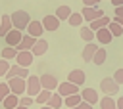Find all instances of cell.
Segmentation results:
<instances>
[{
  "mask_svg": "<svg viewBox=\"0 0 123 109\" xmlns=\"http://www.w3.org/2000/svg\"><path fill=\"white\" fill-rule=\"evenodd\" d=\"M12 23H13V29L23 31V29H27V27L31 25V17H29L27 11H23V10H15V11L12 13Z\"/></svg>",
  "mask_w": 123,
  "mask_h": 109,
  "instance_id": "6da1fadb",
  "label": "cell"
},
{
  "mask_svg": "<svg viewBox=\"0 0 123 109\" xmlns=\"http://www.w3.org/2000/svg\"><path fill=\"white\" fill-rule=\"evenodd\" d=\"M40 92H42L40 76H35V75H31V76L27 78V96H31V98H37Z\"/></svg>",
  "mask_w": 123,
  "mask_h": 109,
  "instance_id": "7a4b0ae2",
  "label": "cell"
},
{
  "mask_svg": "<svg viewBox=\"0 0 123 109\" xmlns=\"http://www.w3.org/2000/svg\"><path fill=\"white\" fill-rule=\"evenodd\" d=\"M29 78L31 75H29V69L27 67H21V65H17V63H13L12 67H10V71L6 73V80H12V78Z\"/></svg>",
  "mask_w": 123,
  "mask_h": 109,
  "instance_id": "3957f363",
  "label": "cell"
},
{
  "mask_svg": "<svg viewBox=\"0 0 123 109\" xmlns=\"http://www.w3.org/2000/svg\"><path fill=\"white\" fill-rule=\"evenodd\" d=\"M8 86H10V92L15 94V96H21L23 92H27V78H12V80H6Z\"/></svg>",
  "mask_w": 123,
  "mask_h": 109,
  "instance_id": "277c9868",
  "label": "cell"
},
{
  "mask_svg": "<svg viewBox=\"0 0 123 109\" xmlns=\"http://www.w3.org/2000/svg\"><path fill=\"white\" fill-rule=\"evenodd\" d=\"M100 90H102L104 94H108V96H113V94H117L119 84L113 80V76H106V78L100 80Z\"/></svg>",
  "mask_w": 123,
  "mask_h": 109,
  "instance_id": "5b68a950",
  "label": "cell"
},
{
  "mask_svg": "<svg viewBox=\"0 0 123 109\" xmlns=\"http://www.w3.org/2000/svg\"><path fill=\"white\" fill-rule=\"evenodd\" d=\"M40 84H42V90H50V92H54V90L60 86L58 78H56L54 75H50V73L40 75Z\"/></svg>",
  "mask_w": 123,
  "mask_h": 109,
  "instance_id": "8992f818",
  "label": "cell"
},
{
  "mask_svg": "<svg viewBox=\"0 0 123 109\" xmlns=\"http://www.w3.org/2000/svg\"><path fill=\"white\" fill-rule=\"evenodd\" d=\"M83 19L85 21H88V23H92V21H96V19H100V17H104V11L96 6V8H85L83 11Z\"/></svg>",
  "mask_w": 123,
  "mask_h": 109,
  "instance_id": "52a82bcc",
  "label": "cell"
},
{
  "mask_svg": "<svg viewBox=\"0 0 123 109\" xmlns=\"http://www.w3.org/2000/svg\"><path fill=\"white\" fill-rule=\"evenodd\" d=\"M4 40H6V46H12V48H17L19 46V42L23 40V34H21V31H17V29H12L6 36H4Z\"/></svg>",
  "mask_w": 123,
  "mask_h": 109,
  "instance_id": "ba28073f",
  "label": "cell"
},
{
  "mask_svg": "<svg viewBox=\"0 0 123 109\" xmlns=\"http://www.w3.org/2000/svg\"><path fill=\"white\" fill-rule=\"evenodd\" d=\"M85 80H86V75H85V71H81V69H73V71H69V75H67V82H71V84H75V86H83Z\"/></svg>",
  "mask_w": 123,
  "mask_h": 109,
  "instance_id": "9c48e42d",
  "label": "cell"
},
{
  "mask_svg": "<svg viewBox=\"0 0 123 109\" xmlns=\"http://www.w3.org/2000/svg\"><path fill=\"white\" fill-rule=\"evenodd\" d=\"M58 94L62 96V98H67V96H73V94H79V86H75V84H71V82H62L60 86H58Z\"/></svg>",
  "mask_w": 123,
  "mask_h": 109,
  "instance_id": "30bf717a",
  "label": "cell"
},
{
  "mask_svg": "<svg viewBox=\"0 0 123 109\" xmlns=\"http://www.w3.org/2000/svg\"><path fill=\"white\" fill-rule=\"evenodd\" d=\"M42 33H44L42 21H31V25L27 27V34H29V36H33V38H37V40L42 36Z\"/></svg>",
  "mask_w": 123,
  "mask_h": 109,
  "instance_id": "8fae6325",
  "label": "cell"
},
{
  "mask_svg": "<svg viewBox=\"0 0 123 109\" xmlns=\"http://www.w3.org/2000/svg\"><path fill=\"white\" fill-rule=\"evenodd\" d=\"M81 98H83V101H86V103H90V105L100 103V101H98V92H96L94 88H83V90H81Z\"/></svg>",
  "mask_w": 123,
  "mask_h": 109,
  "instance_id": "7c38bea8",
  "label": "cell"
},
{
  "mask_svg": "<svg viewBox=\"0 0 123 109\" xmlns=\"http://www.w3.org/2000/svg\"><path fill=\"white\" fill-rule=\"evenodd\" d=\"M42 27H44V31H58V27H60V19L56 17V15H44L42 17Z\"/></svg>",
  "mask_w": 123,
  "mask_h": 109,
  "instance_id": "4fadbf2b",
  "label": "cell"
},
{
  "mask_svg": "<svg viewBox=\"0 0 123 109\" xmlns=\"http://www.w3.org/2000/svg\"><path fill=\"white\" fill-rule=\"evenodd\" d=\"M33 59H35L33 52H17L15 63H17V65H21V67H27V69H29V65L33 63Z\"/></svg>",
  "mask_w": 123,
  "mask_h": 109,
  "instance_id": "5bb4252c",
  "label": "cell"
},
{
  "mask_svg": "<svg viewBox=\"0 0 123 109\" xmlns=\"http://www.w3.org/2000/svg\"><path fill=\"white\" fill-rule=\"evenodd\" d=\"M96 52H98V44H96V42H88V44L85 46V50H83L81 57H83L85 61H92V59H94V55H96Z\"/></svg>",
  "mask_w": 123,
  "mask_h": 109,
  "instance_id": "9a60e30c",
  "label": "cell"
},
{
  "mask_svg": "<svg viewBox=\"0 0 123 109\" xmlns=\"http://www.w3.org/2000/svg\"><path fill=\"white\" fill-rule=\"evenodd\" d=\"M35 44H37V38L29 36V34H23V40L19 42V46H17V52H31Z\"/></svg>",
  "mask_w": 123,
  "mask_h": 109,
  "instance_id": "2e32d148",
  "label": "cell"
},
{
  "mask_svg": "<svg viewBox=\"0 0 123 109\" xmlns=\"http://www.w3.org/2000/svg\"><path fill=\"white\" fill-rule=\"evenodd\" d=\"M12 29H13L12 15H8V13H6V15H2V23H0V36L4 38V36H6V34L12 31Z\"/></svg>",
  "mask_w": 123,
  "mask_h": 109,
  "instance_id": "e0dca14e",
  "label": "cell"
},
{
  "mask_svg": "<svg viewBox=\"0 0 123 109\" xmlns=\"http://www.w3.org/2000/svg\"><path fill=\"white\" fill-rule=\"evenodd\" d=\"M79 36H81V38H83L86 44H88V42H92V40H96V33H94V31H92L88 25L79 29Z\"/></svg>",
  "mask_w": 123,
  "mask_h": 109,
  "instance_id": "ac0fdd59",
  "label": "cell"
},
{
  "mask_svg": "<svg viewBox=\"0 0 123 109\" xmlns=\"http://www.w3.org/2000/svg\"><path fill=\"white\" fill-rule=\"evenodd\" d=\"M111 38H113V34L110 33V29H108V27H106V29L96 31V40H98L100 44H110V42H111Z\"/></svg>",
  "mask_w": 123,
  "mask_h": 109,
  "instance_id": "d6986e66",
  "label": "cell"
},
{
  "mask_svg": "<svg viewBox=\"0 0 123 109\" xmlns=\"http://www.w3.org/2000/svg\"><path fill=\"white\" fill-rule=\"evenodd\" d=\"M110 23H111V19H110L108 15H104V17H100V19H96V21H92V23H90L88 27H90V29H92V31L96 33V31H100V29H106V27H108Z\"/></svg>",
  "mask_w": 123,
  "mask_h": 109,
  "instance_id": "ffe728a7",
  "label": "cell"
},
{
  "mask_svg": "<svg viewBox=\"0 0 123 109\" xmlns=\"http://www.w3.org/2000/svg\"><path fill=\"white\" fill-rule=\"evenodd\" d=\"M31 52H33V55H44V54L48 52V42H46V40H42V38H38Z\"/></svg>",
  "mask_w": 123,
  "mask_h": 109,
  "instance_id": "44dd1931",
  "label": "cell"
},
{
  "mask_svg": "<svg viewBox=\"0 0 123 109\" xmlns=\"http://www.w3.org/2000/svg\"><path fill=\"white\" fill-rule=\"evenodd\" d=\"M79 103H83V98H81V94H73V96H67V98H63V105H65L67 109H73V107H77Z\"/></svg>",
  "mask_w": 123,
  "mask_h": 109,
  "instance_id": "7402d4cb",
  "label": "cell"
},
{
  "mask_svg": "<svg viewBox=\"0 0 123 109\" xmlns=\"http://www.w3.org/2000/svg\"><path fill=\"white\" fill-rule=\"evenodd\" d=\"M46 105H50L52 109H60L62 105H63V98L58 94V92H52V98L48 99V103Z\"/></svg>",
  "mask_w": 123,
  "mask_h": 109,
  "instance_id": "603a6c76",
  "label": "cell"
},
{
  "mask_svg": "<svg viewBox=\"0 0 123 109\" xmlns=\"http://www.w3.org/2000/svg\"><path fill=\"white\" fill-rule=\"evenodd\" d=\"M2 105H4L6 109H15V107H19V98H17L15 94H10V96L2 101Z\"/></svg>",
  "mask_w": 123,
  "mask_h": 109,
  "instance_id": "cb8c5ba5",
  "label": "cell"
},
{
  "mask_svg": "<svg viewBox=\"0 0 123 109\" xmlns=\"http://www.w3.org/2000/svg\"><path fill=\"white\" fill-rule=\"evenodd\" d=\"M56 17H58L60 21L69 19V17H71V8H69V6H60V8L56 10Z\"/></svg>",
  "mask_w": 123,
  "mask_h": 109,
  "instance_id": "d4e9b609",
  "label": "cell"
},
{
  "mask_svg": "<svg viewBox=\"0 0 123 109\" xmlns=\"http://www.w3.org/2000/svg\"><path fill=\"white\" fill-rule=\"evenodd\" d=\"M100 109H117V101L111 99L110 96H106L100 99Z\"/></svg>",
  "mask_w": 123,
  "mask_h": 109,
  "instance_id": "484cf974",
  "label": "cell"
},
{
  "mask_svg": "<svg viewBox=\"0 0 123 109\" xmlns=\"http://www.w3.org/2000/svg\"><path fill=\"white\" fill-rule=\"evenodd\" d=\"M2 59H13V57H17V48H12V46H6L4 50H2Z\"/></svg>",
  "mask_w": 123,
  "mask_h": 109,
  "instance_id": "4316f807",
  "label": "cell"
},
{
  "mask_svg": "<svg viewBox=\"0 0 123 109\" xmlns=\"http://www.w3.org/2000/svg\"><path fill=\"white\" fill-rule=\"evenodd\" d=\"M50 98H52V92H50V90H42V92L35 98V103H42V105H46Z\"/></svg>",
  "mask_w": 123,
  "mask_h": 109,
  "instance_id": "83f0119b",
  "label": "cell"
},
{
  "mask_svg": "<svg viewBox=\"0 0 123 109\" xmlns=\"http://www.w3.org/2000/svg\"><path fill=\"white\" fill-rule=\"evenodd\" d=\"M67 21L71 27H83V13H71V17Z\"/></svg>",
  "mask_w": 123,
  "mask_h": 109,
  "instance_id": "f1b7e54d",
  "label": "cell"
},
{
  "mask_svg": "<svg viewBox=\"0 0 123 109\" xmlns=\"http://www.w3.org/2000/svg\"><path fill=\"white\" fill-rule=\"evenodd\" d=\"M106 55H108V52H106L104 48H98V52H96V55H94L92 63H96V65H102V63L106 61Z\"/></svg>",
  "mask_w": 123,
  "mask_h": 109,
  "instance_id": "f546056e",
  "label": "cell"
},
{
  "mask_svg": "<svg viewBox=\"0 0 123 109\" xmlns=\"http://www.w3.org/2000/svg\"><path fill=\"white\" fill-rule=\"evenodd\" d=\"M108 29H110V33H111L113 36H121V34H123V27H121L119 23H115L113 19H111V23L108 25Z\"/></svg>",
  "mask_w": 123,
  "mask_h": 109,
  "instance_id": "4dcf8cb0",
  "label": "cell"
},
{
  "mask_svg": "<svg viewBox=\"0 0 123 109\" xmlns=\"http://www.w3.org/2000/svg\"><path fill=\"white\" fill-rule=\"evenodd\" d=\"M12 92H10V86H8V82H4V84H0V101H4L8 96H10Z\"/></svg>",
  "mask_w": 123,
  "mask_h": 109,
  "instance_id": "1f68e13d",
  "label": "cell"
},
{
  "mask_svg": "<svg viewBox=\"0 0 123 109\" xmlns=\"http://www.w3.org/2000/svg\"><path fill=\"white\" fill-rule=\"evenodd\" d=\"M10 67H12V65L8 63V59H2V57H0V76H2V75L6 76V73L10 71Z\"/></svg>",
  "mask_w": 123,
  "mask_h": 109,
  "instance_id": "d6a6232c",
  "label": "cell"
},
{
  "mask_svg": "<svg viewBox=\"0 0 123 109\" xmlns=\"http://www.w3.org/2000/svg\"><path fill=\"white\" fill-rule=\"evenodd\" d=\"M31 103H35V99H33L31 96H23V98H19V105H23V107H29Z\"/></svg>",
  "mask_w": 123,
  "mask_h": 109,
  "instance_id": "836d02e7",
  "label": "cell"
},
{
  "mask_svg": "<svg viewBox=\"0 0 123 109\" xmlns=\"http://www.w3.org/2000/svg\"><path fill=\"white\" fill-rule=\"evenodd\" d=\"M113 80H115L117 84H123V69H117V71H115V75H113Z\"/></svg>",
  "mask_w": 123,
  "mask_h": 109,
  "instance_id": "e575fe53",
  "label": "cell"
},
{
  "mask_svg": "<svg viewBox=\"0 0 123 109\" xmlns=\"http://www.w3.org/2000/svg\"><path fill=\"white\" fill-rule=\"evenodd\" d=\"M100 0H83V6L85 8H96Z\"/></svg>",
  "mask_w": 123,
  "mask_h": 109,
  "instance_id": "d590c367",
  "label": "cell"
},
{
  "mask_svg": "<svg viewBox=\"0 0 123 109\" xmlns=\"http://www.w3.org/2000/svg\"><path fill=\"white\" fill-rule=\"evenodd\" d=\"M73 109H92V105L90 103H86V101H83V103H79L77 107H73Z\"/></svg>",
  "mask_w": 123,
  "mask_h": 109,
  "instance_id": "8d00e7d4",
  "label": "cell"
},
{
  "mask_svg": "<svg viewBox=\"0 0 123 109\" xmlns=\"http://www.w3.org/2000/svg\"><path fill=\"white\" fill-rule=\"evenodd\" d=\"M113 17H119V19H123V6L115 8V15H113Z\"/></svg>",
  "mask_w": 123,
  "mask_h": 109,
  "instance_id": "74e56055",
  "label": "cell"
},
{
  "mask_svg": "<svg viewBox=\"0 0 123 109\" xmlns=\"http://www.w3.org/2000/svg\"><path fill=\"white\" fill-rule=\"evenodd\" d=\"M110 2H111V4L115 6V8H119V6H123V0H110Z\"/></svg>",
  "mask_w": 123,
  "mask_h": 109,
  "instance_id": "f35d334b",
  "label": "cell"
},
{
  "mask_svg": "<svg viewBox=\"0 0 123 109\" xmlns=\"http://www.w3.org/2000/svg\"><path fill=\"white\" fill-rule=\"evenodd\" d=\"M117 109H123V98L117 99Z\"/></svg>",
  "mask_w": 123,
  "mask_h": 109,
  "instance_id": "ab89813d",
  "label": "cell"
},
{
  "mask_svg": "<svg viewBox=\"0 0 123 109\" xmlns=\"http://www.w3.org/2000/svg\"><path fill=\"white\" fill-rule=\"evenodd\" d=\"M113 21H115V23H119V25L123 27V19H119V17H113Z\"/></svg>",
  "mask_w": 123,
  "mask_h": 109,
  "instance_id": "60d3db41",
  "label": "cell"
},
{
  "mask_svg": "<svg viewBox=\"0 0 123 109\" xmlns=\"http://www.w3.org/2000/svg\"><path fill=\"white\" fill-rule=\"evenodd\" d=\"M15 109H29V107H23V105H19V107H15Z\"/></svg>",
  "mask_w": 123,
  "mask_h": 109,
  "instance_id": "b9f144b4",
  "label": "cell"
},
{
  "mask_svg": "<svg viewBox=\"0 0 123 109\" xmlns=\"http://www.w3.org/2000/svg\"><path fill=\"white\" fill-rule=\"evenodd\" d=\"M40 109H52V107H50V105H44V107H40Z\"/></svg>",
  "mask_w": 123,
  "mask_h": 109,
  "instance_id": "7bdbcfd3",
  "label": "cell"
},
{
  "mask_svg": "<svg viewBox=\"0 0 123 109\" xmlns=\"http://www.w3.org/2000/svg\"><path fill=\"white\" fill-rule=\"evenodd\" d=\"M0 23H2V15H0Z\"/></svg>",
  "mask_w": 123,
  "mask_h": 109,
  "instance_id": "ee69618b",
  "label": "cell"
}]
</instances>
